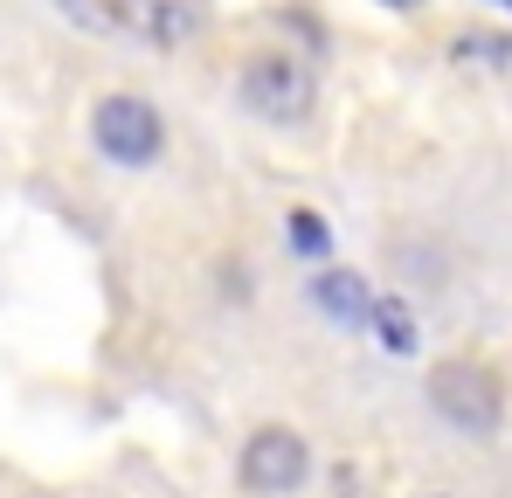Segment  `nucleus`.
<instances>
[{
	"label": "nucleus",
	"mask_w": 512,
	"mask_h": 498,
	"mask_svg": "<svg viewBox=\"0 0 512 498\" xmlns=\"http://www.w3.org/2000/svg\"><path fill=\"white\" fill-rule=\"evenodd\" d=\"M429 409L450 429H464V436H492L499 415H506V381L492 367H478V360H443L429 374Z\"/></svg>",
	"instance_id": "1"
},
{
	"label": "nucleus",
	"mask_w": 512,
	"mask_h": 498,
	"mask_svg": "<svg viewBox=\"0 0 512 498\" xmlns=\"http://www.w3.org/2000/svg\"><path fill=\"white\" fill-rule=\"evenodd\" d=\"M367 326H374V339H381L388 353H416V312H409L402 298H374V305H367Z\"/></svg>",
	"instance_id": "7"
},
{
	"label": "nucleus",
	"mask_w": 512,
	"mask_h": 498,
	"mask_svg": "<svg viewBox=\"0 0 512 498\" xmlns=\"http://www.w3.org/2000/svg\"><path fill=\"white\" fill-rule=\"evenodd\" d=\"M416 498H443V492H416Z\"/></svg>",
	"instance_id": "10"
},
{
	"label": "nucleus",
	"mask_w": 512,
	"mask_h": 498,
	"mask_svg": "<svg viewBox=\"0 0 512 498\" xmlns=\"http://www.w3.org/2000/svg\"><path fill=\"white\" fill-rule=\"evenodd\" d=\"M291 243L305 249V256H319V249H326V222H319L312 208H291Z\"/></svg>",
	"instance_id": "8"
},
{
	"label": "nucleus",
	"mask_w": 512,
	"mask_h": 498,
	"mask_svg": "<svg viewBox=\"0 0 512 498\" xmlns=\"http://www.w3.org/2000/svg\"><path fill=\"white\" fill-rule=\"evenodd\" d=\"M506 7H512V0H506Z\"/></svg>",
	"instance_id": "11"
},
{
	"label": "nucleus",
	"mask_w": 512,
	"mask_h": 498,
	"mask_svg": "<svg viewBox=\"0 0 512 498\" xmlns=\"http://www.w3.org/2000/svg\"><path fill=\"white\" fill-rule=\"evenodd\" d=\"M236 471H243V485H250L256 498H284V492L305 485V471H312V443H305L291 422H263V429H250Z\"/></svg>",
	"instance_id": "3"
},
{
	"label": "nucleus",
	"mask_w": 512,
	"mask_h": 498,
	"mask_svg": "<svg viewBox=\"0 0 512 498\" xmlns=\"http://www.w3.org/2000/svg\"><path fill=\"white\" fill-rule=\"evenodd\" d=\"M125 21L146 35V42H194L208 28V0H125Z\"/></svg>",
	"instance_id": "5"
},
{
	"label": "nucleus",
	"mask_w": 512,
	"mask_h": 498,
	"mask_svg": "<svg viewBox=\"0 0 512 498\" xmlns=\"http://www.w3.org/2000/svg\"><path fill=\"white\" fill-rule=\"evenodd\" d=\"M312 298H319L340 326H367V305H374L367 284H360L353 270H326V277H312Z\"/></svg>",
	"instance_id": "6"
},
{
	"label": "nucleus",
	"mask_w": 512,
	"mask_h": 498,
	"mask_svg": "<svg viewBox=\"0 0 512 498\" xmlns=\"http://www.w3.org/2000/svg\"><path fill=\"white\" fill-rule=\"evenodd\" d=\"M90 139H97V153H104V160L146 166V160H160L167 125H160V111H153L146 97L111 90V97H97V111H90Z\"/></svg>",
	"instance_id": "2"
},
{
	"label": "nucleus",
	"mask_w": 512,
	"mask_h": 498,
	"mask_svg": "<svg viewBox=\"0 0 512 498\" xmlns=\"http://www.w3.org/2000/svg\"><path fill=\"white\" fill-rule=\"evenodd\" d=\"M312 97H319V83H312V70H305L291 49H263V56L243 63V104H250L256 118L291 125V118L312 111Z\"/></svg>",
	"instance_id": "4"
},
{
	"label": "nucleus",
	"mask_w": 512,
	"mask_h": 498,
	"mask_svg": "<svg viewBox=\"0 0 512 498\" xmlns=\"http://www.w3.org/2000/svg\"><path fill=\"white\" fill-rule=\"evenodd\" d=\"M388 7H416V0H388Z\"/></svg>",
	"instance_id": "9"
}]
</instances>
